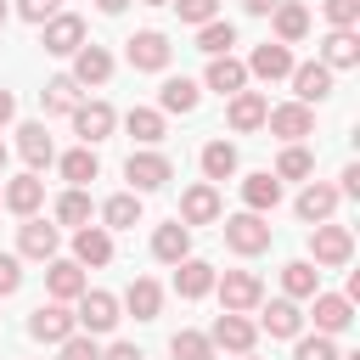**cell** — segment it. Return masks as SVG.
<instances>
[{
  "instance_id": "6da1fadb",
  "label": "cell",
  "mask_w": 360,
  "mask_h": 360,
  "mask_svg": "<svg viewBox=\"0 0 360 360\" xmlns=\"http://www.w3.org/2000/svg\"><path fill=\"white\" fill-rule=\"evenodd\" d=\"M354 259V231L349 225H309V264L315 270H343Z\"/></svg>"
},
{
  "instance_id": "7a4b0ae2",
  "label": "cell",
  "mask_w": 360,
  "mask_h": 360,
  "mask_svg": "<svg viewBox=\"0 0 360 360\" xmlns=\"http://www.w3.org/2000/svg\"><path fill=\"white\" fill-rule=\"evenodd\" d=\"M124 180H129L135 197H146V191H163V186L174 180V163L146 146V152H129V158H124Z\"/></svg>"
},
{
  "instance_id": "3957f363",
  "label": "cell",
  "mask_w": 360,
  "mask_h": 360,
  "mask_svg": "<svg viewBox=\"0 0 360 360\" xmlns=\"http://www.w3.org/2000/svg\"><path fill=\"white\" fill-rule=\"evenodd\" d=\"M219 231H225V248L242 253V259H253V253L270 248V219H264V214H248V208H242V214H231Z\"/></svg>"
},
{
  "instance_id": "277c9868",
  "label": "cell",
  "mask_w": 360,
  "mask_h": 360,
  "mask_svg": "<svg viewBox=\"0 0 360 360\" xmlns=\"http://www.w3.org/2000/svg\"><path fill=\"white\" fill-rule=\"evenodd\" d=\"M79 309H73V321H79V332H90V338H101V332H112L124 315H118V298L112 292H101V287H84L79 298H73Z\"/></svg>"
},
{
  "instance_id": "5b68a950",
  "label": "cell",
  "mask_w": 360,
  "mask_h": 360,
  "mask_svg": "<svg viewBox=\"0 0 360 360\" xmlns=\"http://www.w3.org/2000/svg\"><path fill=\"white\" fill-rule=\"evenodd\" d=\"M124 56H129V68H135V73H163V68H169V56H174V45H169V34L141 28V34H129V39H124Z\"/></svg>"
},
{
  "instance_id": "8992f818",
  "label": "cell",
  "mask_w": 360,
  "mask_h": 360,
  "mask_svg": "<svg viewBox=\"0 0 360 360\" xmlns=\"http://www.w3.org/2000/svg\"><path fill=\"white\" fill-rule=\"evenodd\" d=\"M56 248H62V225H51V219H39V214H28V219L17 225V259H39V264H51Z\"/></svg>"
},
{
  "instance_id": "52a82bcc",
  "label": "cell",
  "mask_w": 360,
  "mask_h": 360,
  "mask_svg": "<svg viewBox=\"0 0 360 360\" xmlns=\"http://www.w3.org/2000/svg\"><path fill=\"white\" fill-rule=\"evenodd\" d=\"M214 292H219V304H225L231 315H248V309H259L264 281H259L253 270H225V276H214Z\"/></svg>"
},
{
  "instance_id": "ba28073f",
  "label": "cell",
  "mask_w": 360,
  "mask_h": 360,
  "mask_svg": "<svg viewBox=\"0 0 360 360\" xmlns=\"http://www.w3.org/2000/svg\"><path fill=\"white\" fill-rule=\"evenodd\" d=\"M264 129H270L276 141L298 146L304 135H315V112H309L304 101H281V107H270V112H264Z\"/></svg>"
},
{
  "instance_id": "9c48e42d",
  "label": "cell",
  "mask_w": 360,
  "mask_h": 360,
  "mask_svg": "<svg viewBox=\"0 0 360 360\" xmlns=\"http://www.w3.org/2000/svg\"><path fill=\"white\" fill-rule=\"evenodd\" d=\"M39 45H45V56H73V51L84 45V17H73V11H56V17L39 28Z\"/></svg>"
},
{
  "instance_id": "30bf717a",
  "label": "cell",
  "mask_w": 360,
  "mask_h": 360,
  "mask_svg": "<svg viewBox=\"0 0 360 360\" xmlns=\"http://www.w3.org/2000/svg\"><path fill=\"white\" fill-rule=\"evenodd\" d=\"M73 332H79V321H73L68 304H39L28 315V338H39V343H68Z\"/></svg>"
},
{
  "instance_id": "8fae6325",
  "label": "cell",
  "mask_w": 360,
  "mask_h": 360,
  "mask_svg": "<svg viewBox=\"0 0 360 360\" xmlns=\"http://www.w3.org/2000/svg\"><path fill=\"white\" fill-rule=\"evenodd\" d=\"M253 338H259V326L248 321V315H214V326H208V343L214 349H231V354H253Z\"/></svg>"
},
{
  "instance_id": "7c38bea8",
  "label": "cell",
  "mask_w": 360,
  "mask_h": 360,
  "mask_svg": "<svg viewBox=\"0 0 360 360\" xmlns=\"http://www.w3.org/2000/svg\"><path fill=\"white\" fill-rule=\"evenodd\" d=\"M309 304H315L309 315H315V332H321V338H338V332L354 326V304H349L343 292H315Z\"/></svg>"
},
{
  "instance_id": "4fadbf2b",
  "label": "cell",
  "mask_w": 360,
  "mask_h": 360,
  "mask_svg": "<svg viewBox=\"0 0 360 360\" xmlns=\"http://www.w3.org/2000/svg\"><path fill=\"white\" fill-rule=\"evenodd\" d=\"M242 68H248V79H264V84H276V79H287V73H292V45H276V39H264V45H259V51H253Z\"/></svg>"
},
{
  "instance_id": "5bb4252c",
  "label": "cell",
  "mask_w": 360,
  "mask_h": 360,
  "mask_svg": "<svg viewBox=\"0 0 360 360\" xmlns=\"http://www.w3.org/2000/svg\"><path fill=\"white\" fill-rule=\"evenodd\" d=\"M287 79H292V101H304V107L332 96V68H321V62H292Z\"/></svg>"
},
{
  "instance_id": "9a60e30c",
  "label": "cell",
  "mask_w": 360,
  "mask_h": 360,
  "mask_svg": "<svg viewBox=\"0 0 360 360\" xmlns=\"http://www.w3.org/2000/svg\"><path fill=\"white\" fill-rule=\"evenodd\" d=\"M68 118H73V129H79V141H84V146L107 141V135H112V124H118V112H112L107 101H79Z\"/></svg>"
},
{
  "instance_id": "2e32d148",
  "label": "cell",
  "mask_w": 360,
  "mask_h": 360,
  "mask_svg": "<svg viewBox=\"0 0 360 360\" xmlns=\"http://www.w3.org/2000/svg\"><path fill=\"white\" fill-rule=\"evenodd\" d=\"M39 202H45V180H39V174H17V180L0 186V208H11L17 219L39 214Z\"/></svg>"
},
{
  "instance_id": "e0dca14e",
  "label": "cell",
  "mask_w": 360,
  "mask_h": 360,
  "mask_svg": "<svg viewBox=\"0 0 360 360\" xmlns=\"http://www.w3.org/2000/svg\"><path fill=\"white\" fill-rule=\"evenodd\" d=\"M292 214H298L304 225H326V219L338 214V186H326V180H309V186L298 191Z\"/></svg>"
},
{
  "instance_id": "ac0fdd59",
  "label": "cell",
  "mask_w": 360,
  "mask_h": 360,
  "mask_svg": "<svg viewBox=\"0 0 360 360\" xmlns=\"http://www.w3.org/2000/svg\"><path fill=\"white\" fill-rule=\"evenodd\" d=\"M73 264L84 270H101V264H112V231H101V225H79L73 231Z\"/></svg>"
},
{
  "instance_id": "d6986e66",
  "label": "cell",
  "mask_w": 360,
  "mask_h": 360,
  "mask_svg": "<svg viewBox=\"0 0 360 360\" xmlns=\"http://www.w3.org/2000/svg\"><path fill=\"white\" fill-rule=\"evenodd\" d=\"M107 79H112V51L96 45V39L79 45V51H73V84L84 90V84H107Z\"/></svg>"
},
{
  "instance_id": "ffe728a7",
  "label": "cell",
  "mask_w": 360,
  "mask_h": 360,
  "mask_svg": "<svg viewBox=\"0 0 360 360\" xmlns=\"http://www.w3.org/2000/svg\"><path fill=\"white\" fill-rule=\"evenodd\" d=\"M264 112H270V101H264L259 90H236V96L225 101V124H231L236 135H248V129H264Z\"/></svg>"
},
{
  "instance_id": "44dd1931",
  "label": "cell",
  "mask_w": 360,
  "mask_h": 360,
  "mask_svg": "<svg viewBox=\"0 0 360 360\" xmlns=\"http://www.w3.org/2000/svg\"><path fill=\"white\" fill-rule=\"evenodd\" d=\"M84 287H90V281H84V270H79L73 259H51V264H45V292H51V304H73Z\"/></svg>"
},
{
  "instance_id": "7402d4cb",
  "label": "cell",
  "mask_w": 360,
  "mask_h": 360,
  "mask_svg": "<svg viewBox=\"0 0 360 360\" xmlns=\"http://www.w3.org/2000/svg\"><path fill=\"white\" fill-rule=\"evenodd\" d=\"M259 332H270V338H304V309L292 304V298H270L264 304V315L253 321Z\"/></svg>"
},
{
  "instance_id": "603a6c76",
  "label": "cell",
  "mask_w": 360,
  "mask_h": 360,
  "mask_svg": "<svg viewBox=\"0 0 360 360\" xmlns=\"http://www.w3.org/2000/svg\"><path fill=\"white\" fill-rule=\"evenodd\" d=\"M17 152H22L28 174H39V169H51V163H56V146H51L45 124H17Z\"/></svg>"
},
{
  "instance_id": "cb8c5ba5",
  "label": "cell",
  "mask_w": 360,
  "mask_h": 360,
  "mask_svg": "<svg viewBox=\"0 0 360 360\" xmlns=\"http://www.w3.org/2000/svg\"><path fill=\"white\" fill-rule=\"evenodd\" d=\"M214 219H219V191H214L208 180L186 186V197H180V225H214Z\"/></svg>"
},
{
  "instance_id": "d4e9b609",
  "label": "cell",
  "mask_w": 360,
  "mask_h": 360,
  "mask_svg": "<svg viewBox=\"0 0 360 360\" xmlns=\"http://www.w3.org/2000/svg\"><path fill=\"white\" fill-rule=\"evenodd\" d=\"M197 101H202V84L186 73H169L158 90V112H197Z\"/></svg>"
},
{
  "instance_id": "484cf974",
  "label": "cell",
  "mask_w": 360,
  "mask_h": 360,
  "mask_svg": "<svg viewBox=\"0 0 360 360\" xmlns=\"http://www.w3.org/2000/svg\"><path fill=\"white\" fill-rule=\"evenodd\" d=\"M152 259H163V264L191 259V225H180V219L158 225V231H152Z\"/></svg>"
},
{
  "instance_id": "4316f807",
  "label": "cell",
  "mask_w": 360,
  "mask_h": 360,
  "mask_svg": "<svg viewBox=\"0 0 360 360\" xmlns=\"http://www.w3.org/2000/svg\"><path fill=\"white\" fill-rule=\"evenodd\" d=\"M214 276H219V270H214L208 259H180V264H174V292H180V298H208V292H214Z\"/></svg>"
},
{
  "instance_id": "83f0119b",
  "label": "cell",
  "mask_w": 360,
  "mask_h": 360,
  "mask_svg": "<svg viewBox=\"0 0 360 360\" xmlns=\"http://www.w3.org/2000/svg\"><path fill=\"white\" fill-rule=\"evenodd\" d=\"M354 62H360V34H354V28H332V34L321 39V68L338 73V68H354Z\"/></svg>"
},
{
  "instance_id": "f1b7e54d",
  "label": "cell",
  "mask_w": 360,
  "mask_h": 360,
  "mask_svg": "<svg viewBox=\"0 0 360 360\" xmlns=\"http://www.w3.org/2000/svg\"><path fill=\"white\" fill-rule=\"evenodd\" d=\"M202 84H208V90H219V96L231 101L236 90H248V68H242L236 56H208V73H202Z\"/></svg>"
},
{
  "instance_id": "f546056e",
  "label": "cell",
  "mask_w": 360,
  "mask_h": 360,
  "mask_svg": "<svg viewBox=\"0 0 360 360\" xmlns=\"http://www.w3.org/2000/svg\"><path fill=\"white\" fill-rule=\"evenodd\" d=\"M118 309H129L135 321H158V309H163V287L152 281V276H135L129 281V292H124V304Z\"/></svg>"
},
{
  "instance_id": "4dcf8cb0",
  "label": "cell",
  "mask_w": 360,
  "mask_h": 360,
  "mask_svg": "<svg viewBox=\"0 0 360 360\" xmlns=\"http://www.w3.org/2000/svg\"><path fill=\"white\" fill-rule=\"evenodd\" d=\"M270 28H276V45H298V39L309 34V11H304L298 0H281V6L270 11Z\"/></svg>"
},
{
  "instance_id": "1f68e13d",
  "label": "cell",
  "mask_w": 360,
  "mask_h": 360,
  "mask_svg": "<svg viewBox=\"0 0 360 360\" xmlns=\"http://www.w3.org/2000/svg\"><path fill=\"white\" fill-rule=\"evenodd\" d=\"M242 202H248V214H270V208L281 202V180H276L270 169L248 174V180H242Z\"/></svg>"
},
{
  "instance_id": "d6a6232c",
  "label": "cell",
  "mask_w": 360,
  "mask_h": 360,
  "mask_svg": "<svg viewBox=\"0 0 360 360\" xmlns=\"http://www.w3.org/2000/svg\"><path fill=\"white\" fill-rule=\"evenodd\" d=\"M141 225V197L135 191H118L101 202V231H135Z\"/></svg>"
},
{
  "instance_id": "836d02e7",
  "label": "cell",
  "mask_w": 360,
  "mask_h": 360,
  "mask_svg": "<svg viewBox=\"0 0 360 360\" xmlns=\"http://www.w3.org/2000/svg\"><path fill=\"white\" fill-rule=\"evenodd\" d=\"M281 292L298 304V298H315L321 292V270L309 264V259H292V264H281Z\"/></svg>"
},
{
  "instance_id": "e575fe53",
  "label": "cell",
  "mask_w": 360,
  "mask_h": 360,
  "mask_svg": "<svg viewBox=\"0 0 360 360\" xmlns=\"http://www.w3.org/2000/svg\"><path fill=\"white\" fill-rule=\"evenodd\" d=\"M56 163H62V180H68V186H90V180L101 174V158H96V146H73V152H62Z\"/></svg>"
},
{
  "instance_id": "d590c367",
  "label": "cell",
  "mask_w": 360,
  "mask_h": 360,
  "mask_svg": "<svg viewBox=\"0 0 360 360\" xmlns=\"http://www.w3.org/2000/svg\"><path fill=\"white\" fill-rule=\"evenodd\" d=\"M124 129H129L141 146H158V141H163V112H158V107H129V112H124Z\"/></svg>"
},
{
  "instance_id": "8d00e7d4",
  "label": "cell",
  "mask_w": 360,
  "mask_h": 360,
  "mask_svg": "<svg viewBox=\"0 0 360 360\" xmlns=\"http://www.w3.org/2000/svg\"><path fill=\"white\" fill-rule=\"evenodd\" d=\"M231 45H236V28H231L225 17H214V22L197 28V51H202V56H231Z\"/></svg>"
},
{
  "instance_id": "74e56055",
  "label": "cell",
  "mask_w": 360,
  "mask_h": 360,
  "mask_svg": "<svg viewBox=\"0 0 360 360\" xmlns=\"http://www.w3.org/2000/svg\"><path fill=\"white\" fill-rule=\"evenodd\" d=\"M39 101H45V112H73V107H79V84H73V73H56V79H45Z\"/></svg>"
},
{
  "instance_id": "f35d334b",
  "label": "cell",
  "mask_w": 360,
  "mask_h": 360,
  "mask_svg": "<svg viewBox=\"0 0 360 360\" xmlns=\"http://www.w3.org/2000/svg\"><path fill=\"white\" fill-rule=\"evenodd\" d=\"M202 174H208V186L214 180H231L236 174V146L231 141H208L202 146Z\"/></svg>"
},
{
  "instance_id": "ab89813d",
  "label": "cell",
  "mask_w": 360,
  "mask_h": 360,
  "mask_svg": "<svg viewBox=\"0 0 360 360\" xmlns=\"http://www.w3.org/2000/svg\"><path fill=\"white\" fill-rule=\"evenodd\" d=\"M276 180H309L315 174V158H309V146L298 141V146H281V158H276V169H270Z\"/></svg>"
},
{
  "instance_id": "60d3db41",
  "label": "cell",
  "mask_w": 360,
  "mask_h": 360,
  "mask_svg": "<svg viewBox=\"0 0 360 360\" xmlns=\"http://www.w3.org/2000/svg\"><path fill=\"white\" fill-rule=\"evenodd\" d=\"M90 214H96V208H90L84 186H68V191L56 197V225H73V231H79V225H90Z\"/></svg>"
},
{
  "instance_id": "b9f144b4",
  "label": "cell",
  "mask_w": 360,
  "mask_h": 360,
  "mask_svg": "<svg viewBox=\"0 0 360 360\" xmlns=\"http://www.w3.org/2000/svg\"><path fill=\"white\" fill-rule=\"evenodd\" d=\"M169 354L174 360H214V343H208V332H174Z\"/></svg>"
},
{
  "instance_id": "7bdbcfd3",
  "label": "cell",
  "mask_w": 360,
  "mask_h": 360,
  "mask_svg": "<svg viewBox=\"0 0 360 360\" xmlns=\"http://www.w3.org/2000/svg\"><path fill=\"white\" fill-rule=\"evenodd\" d=\"M174 11H180V22H191V28H202V22H214L219 17V0H169Z\"/></svg>"
},
{
  "instance_id": "ee69618b",
  "label": "cell",
  "mask_w": 360,
  "mask_h": 360,
  "mask_svg": "<svg viewBox=\"0 0 360 360\" xmlns=\"http://www.w3.org/2000/svg\"><path fill=\"white\" fill-rule=\"evenodd\" d=\"M292 360H343V349L332 343V338H298V349H292Z\"/></svg>"
},
{
  "instance_id": "f6af8a7d",
  "label": "cell",
  "mask_w": 360,
  "mask_h": 360,
  "mask_svg": "<svg viewBox=\"0 0 360 360\" xmlns=\"http://www.w3.org/2000/svg\"><path fill=\"white\" fill-rule=\"evenodd\" d=\"M56 349H62L56 360H101V343H96L90 332H73V338H68V343H56Z\"/></svg>"
},
{
  "instance_id": "bcb514c9",
  "label": "cell",
  "mask_w": 360,
  "mask_h": 360,
  "mask_svg": "<svg viewBox=\"0 0 360 360\" xmlns=\"http://www.w3.org/2000/svg\"><path fill=\"white\" fill-rule=\"evenodd\" d=\"M321 11H326L332 28H354L360 22V0H321Z\"/></svg>"
},
{
  "instance_id": "7dc6e473",
  "label": "cell",
  "mask_w": 360,
  "mask_h": 360,
  "mask_svg": "<svg viewBox=\"0 0 360 360\" xmlns=\"http://www.w3.org/2000/svg\"><path fill=\"white\" fill-rule=\"evenodd\" d=\"M56 11H62V0H17V17H22V22H39V28H45Z\"/></svg>"
},
{
  "instance_id": "c3c4849f",
  "label": "cell",
  "mask_w": 360,
  "mask_h": 360,
  "mask_svg": "<svg viewBox=\"0 0 360 360\" xmlns=\"http://www.w3.org/2000/svg\"><path fill=\"white\" fill-rule=\"evenodd\" d=\"M22 287V259L17 253H0V298H11Z\"/></svg>"
},
{
  "instance_id": "681fc988",
  "label": "cell",
  "mask_w": 360,
  "mask_h": 360,
  "mask_svg": "<svg viewBox=\"0 0 360 360\" xmlns=\"http://www.w3.org/2000/svg\"><path fill=\"white\" fill-rule=\"evenodd\" d=\"M338 197H360V163H349V169H343V186H338Z\"/></svg>"
},
{
  "instance_id": "f907efd6",
  "label": "cell",
  "mask_w": 360,
  "mask_h": 360,
  "mask_svg": "<svg viewBox=\"0 0 360 360\" xmlns=\"http://www.w3.org/2000/svg\"><path fill=\"white\" fill-rule=\"evenodd\" d=\"M101 360H146L135 343H112V349H101Z\"/></svg>"
},
{
  "instance_id": "816d5d0a",
  "label": "cell",
  "mask_w": 360,
  "mask_h": 360,
  "mask_svg": "<svg viewBox=\"0 0 360 360\" xmlns=\"http://www.w3.org/2000/svg\"><path fill=\"white\" fill-rule=\"evenodd\" d=\"M11 118H17V96H11V90H0V129H6Z\"/></svg>"
},
{
  "instance_id": "f5cc1de1",
  "label": "cell",
  "mask_w": 360,
  "mask_h": 360,
  "mask_svg": "<svg viewBox=\"0 0 360 360\" xmlns=\"http://www.w3.org/2000/svg\"><path fill=\"white\" fill-rule=\"evenodd\" d=\"M242 6H248V17H270L281 0H242Z\"/></svg>"
},
{
  "instance_id": "db71d44e",
  "label": "cell",
  "mask_w": 360,
  "mask_h": 360,
  "mask_svg": "<svg viewBox=\"0 0 360 360\" xmlns=\"http://www.w3.org/2000/svg\"><path fill=\"white\" fill-rule=\"evenodd\" d=\"M124 6H129V0H96V11H101V17H118Z\"/></svg>"
},
{
  "instance_id": "11a10c76",
  "label": "cell",
  "mask_w": 360,
  "mask_h": 360,
  "mask_svg": "<svg viewBox=\"0 0 360 360\" xmlns=\"http://www.w3.org/2000/svg\"><path fill=\"white\" fill-rule=\"evenodd\" d=\"M6 17H11V6H6V0H0V28H6Z\"/></svg>"
},
{
  "instance_id": "9f6ffc18",
  "label": "cell",
  "mask_w": 360,
  "mask_h": 360,
  "mask_svg": "<svg viewBox=\"0 0 360 360\" xmlns=\"http://www.w3.org/2000/svg\"><path fill=\"white\" fill-rule=\"evenodd\" d=\"M141 6H169V0H141Z\"/></svg>"
},
{
  "instance_id": "6f0895ef",
  "label": "cell",
  "mask_w": 360,
  "mask_h": 360,
  "mask_svg": "<svg viewBox=\"0 0 360 360\" xmlns=\"http://www.w3.org/2000/svg\"><path fill=\"white\" fill-rule=\"evenodd\" d=\"M0 174H6V146H0Z\"/></svg>"
},
{
  "instance_id": "680465c9",
  "label": "cell",
  "mask_w": 360,
  "mask_h": 360,
  "mask_svg": "<svg viewBox=\"0 0 360 360\" xmlns=\"http://www.w3.org/2000/svg\"><path fill=\"white\" fill-rule=\"evenodd\" d=\"M236 360H259V354H236Z\"/></svg>"
},
{
  "instance_id": "91938a15",
  "label": "cell",
  "mask_w": 360,
  "mask_h": 360,
  "mask_svg": "<svg viewBox=\"0 0 360 360\" xmlns=\"http://www.w3.org/2000/svg\"><path fill=\"white\" fill-rule=\"evenodd\" d=\"M343 360H360V354H343Z\"/></svg>"
}]
</instances>
